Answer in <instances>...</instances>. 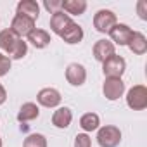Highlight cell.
Masks as SVG:
<instances>
[{
  "mask_svg": "<svg viewBox=\"0 0 147 147\" xmlns=\"http://www.w3.org/2000/svg\"><path fill=\"white\" fill-rule=\"evenodd\" d=\"M116 14L109 9H100L94 16V26L99 33H109L111 28L116 24Z\"/></svg>",
  "mask_w": 147,
  "mask_h": 147,
  "instance_id": "277c9868",
  "label": "cell"
},
{
  "mask_svg": "<svg viewBox=\"0 0 147 147\" xmlns=\"http://www.w3.org/2000/svg\"><path fill=\"white\" fill-rule=\"evenodd\" d=\"M38 116H40V109H38V106L33 104V102H26V104L21 106V109H19V113H18V121L24 123V121L36 119Z\"/></svg>",
  "mask_w": 147,
  "mask_h": 147,
  "instance_id": "ac0fdd59",
  "label": "cell"
},
{
  "mask_svg": "<svg viewBox=\"0 0 147 147\" xmlns=\"http://www.w3.org/2000/svg\"><path fill=\"white\" fill-rule=\"evenodd\" d=\"M11 71V59L0 52V76H5Z\"/></svg>",
  "mask_w": 147,
  "mask_h": 147,
  "instance_id": "cb8c5ba5",
  "label": "cell"
},
{
  "mask_svg": "<svg viewBox=\"0 0 147 147\" xmlns=\"http://www.w3.org/2000/svg\"><path fill=\"white\" fill-rule=\"evenodd\" d=\"M99 125H100V119H99V114H95V113H85V114L80 118V126H82L85 131L99 130Z\"/></svg>",
  "mask_w": 147,
  "mask_h": 147,
  "instance_id": "d6986e66",
  "label": "cell"
},
{
  "mask_svg": "<svg viewBox=\"0 0 147 147\" xmlns=\"http://www.w3.org/2000/svg\"><path fill=\"white\" fill-rule=\"evenodd\" d=\"M131 35H133V30L123 23H116L109 31V36L114 45H128L131 40Z\"/></svg>",
  "mask_w": 147,
  "mask_h": 147,
  "instance_id": "ba28073f",
  "label": "cell"
},
{
  "mask_svg": "<svg viewBox=\"0 0 147 147\" xmlns=\"http://www.w3.org/2000/svg\"><path fill=\"white\" fill-rule=\"evenodd\" d=\"M128 49H130L133 54H137V55L145 54V52H147V38H145V35L140 33V31H133L131 40H130V43H128Z\"/></svg>",
  "mask_w": 147,
  "mask_h": 147,
  "instance_id": "e0dca14e",
  "label": "cell"
},
{
  "mask_svg": "<svg viewBox=\"0 0 147 147\" xmlns=\"http://www.w3.org/2000/svg\"><path fill=\"white\" fill-rule=\"evenodd\" d=\"M73 121V111L69 107H59L57 111H54L52 114V125L55 128H67Z\"/></svg>",
  "mask_w": 147,
  "mask_h": 147,
  "instance_id": "7c38bea8",
  "label": "cell"
},
{
  "mask_svg": "<svg viewBox=\"0 0 147 147\" xmlns=\"http://www.w3.org/2000/svg\"><path fill=\"white\" fill-rule=\"evenodd\" d=\"M36 100H38V104H40V106L52 109V107H57V106L61 104L62 97H61L59 90L47 87V88H42V90L38 92V95H36Z\"/></svg>",
  "mask_w": 147,
  "mask_h": 147,
  "instance_id": "9c48e42d",
  "label": "cell"
},
{
  "mask_svg": "<svg viewBox=\"0 0 147 147\" xmlns=\"http://www.w3.org/2000/svg\"><path fill=\"white\" fill-rule=\"evenodd\" d=\"M102 71L106 78H121L123 73L126 71V61L121 55L114 54L107 61L102 62Z\"/></svg>",
  "mask_w": 147,
  "mask_h": 147,
  "instance_id": "7a4b0ae2",
  "label": "cell"
},
{
  "mask_svg": "<svg viewBox=\"0 0 147 147\" xmlns=\"http://www.w3.org/2000/svg\"><path fill=\"white\" fill-rule=\"evenodd\" d=\"M137 12H138V18L140 19H147V2L145 0H138L137 2Z\"/></svg>",
  "mask_w": 147,
  "mask_h": 147,
  "instance_id": "484cf974",
  "label": "cell"
},
{
  "mask_svg": "<svg viewBox=\"0 0 147 147\" xmlns=\"http://www.w3.org/2000/svg\"><path fill=\"white\" fill-rule=\"evenodd\" d=\"M75 147H92V138L87 133H78L75 137Z\"/></svg>",
  "mask_w": 147,
  "mask_h": 147,
  "instance_id": "603a6c76",
  "label": "cell"
},
{
  "mask_svg": "<svg viewBox=\"0 0 147 147\" xmlns=\"http://www.w3.org/2000/svg\"><path fill=\"white\" fill-rule=\"evenodd\" d=\"M26 54H28V43H26L23 38H18V40L14 42V45L9 49L7 57H9V59H23Z\"/></svg>",
  "mask_w": 147,
  "mask_h": 147,
  "instance_id": "ffe728a7",
  "label": "cell"
},
{
  "mask_svg": "<svg viewBox=\"0 0 147 147\" xmlns=\"http://www.w3.org/2000/svg\"><path fill=\"white\" fill-rule=\"evenodd\" d=\"M18 38H23V36H28L33 30H35V21L31 18H26V16H21V14H16L12 23H11V28H9Z\"/></svg>",
  "mask_w": 147,
  "mask_h": 147,
  "instance_id": "5b68a950",
  "label": "cell"
},
{
  "mask_svg": "<svg viewBox=\"0 0 147 147\" xmlns=\"http://www.w3.org/2000/svg\"><path fill=\"white\" fill-rule=\"evenodd\" d=\"M66 80L73 87H82L87 82V69H85V66L78 64V62H71L66 67Z\"/></svg>",
  "mask_w": 147,
  "mask_h": 147,
  "instance_id": "52a82bcc",
  "label": "cell"
},
{
  "mask_svg": "<svg viewBox=\"0 0 147 147\" xmlns=\"http://www.w3.org/2000/svg\"><path fill=\"white\" fill-rule=\"evenodd\" d=\"M43 7L50 12V14H54V12H57V11H61V0H45L43 2Z\"/></svg>",
  "mask_w": 147,
  "mask_h": 147,
  "instance_id": "d4e9b609",
  "label": "cell"
},
{
  "mask_svg": "<svg viewBox=\"0 0 147 147\" xmlns=\"http://www.w3.org/2000/svg\"><path fill=\"white\" fill-rule=\"evenodd\" d=\"M69 23H71V18H69L66 12L57 11V12H54L52 18H50V30H52L55 35L61 36V33L69 26Z\"/></svg>",
  "mask_w": 147,
  "mask_h": 147,
  "instance_id": "4fadbf2b",
  "label": "cell"
},
{
  "mask_svg": "<svg viewBox=\"0 0 147 147\" xmlns=\"http://www.w3.org/2000/svg\"><path fill=\"white\" fill-rule=\"evenodd\" d=\"M18 40V36L11 31V30H2L0 31V49L9 52V49L14 45V42Z\"/></svg>",
  "mask_w": 147,
  "mask_h": 147,
  "instance_id": "44dd1931",
  "label": "cell"
},
{
  "mask_svg": "<svg viewBox=\"0 0 147 147\" xmlns=\"http://www.w3.org/2000/svg\"><path fill=\"white\" fill-rule=\"evenodd\" d=\"M28 42H30L35 49H45L52 40H50V35H49L45 30H38V28H35V30L28 35Z\"/></svg>",
  "mask_w": 147,
  "mask_h": 147,
  "instance_id": "2e32d148",
  "label": "cell"
},
{
  "mask_svg": "<svg viewBox=\"0 0 147 147\" xmlns=\"http://www.w3.org/2000/svg\"><path fill=\"white\" fill-rule=\"evenodd\" d=\"M7 100V92H5V88H4V85L0 83V106H2L4 102Z\"/></svg>",
  "mask_w": 147,
  "mask_h": 147,
  "instance_id": "4316f807",
  "label": "cell"
},
{
  "mask_svg": "<svg viewBox=\"0 0 147 147\" xmlns=\"http://www.w3.org/2000/svg\"><path fill=\"white\" fill-rule=\"evenodd\" d=\"M92 52H94V57L99 62H104L111 55L116 54V45L111 40H97L95 45H94V49H92Z\"/></svg>",
  "mask_w": 147,
  "mask_h": 147,
  "instance_id": "30bf717a",
  "label": "cell"
},
{
  "mask_svg": "<svg viewBox=\"0 0 147 147\" xmlns=\"http://www.w3.org/2000/svg\"><path fill=\"white\" fill-rule=\"evenodd\" d=\"M0 147H2V137H0Z\"/></svg>",
  "mask_w": 147,
  "mask_h": 147,
  "instance_id": "83f0119b",
  "label": "cell"
},
{
  "mask_svg": "<svg viewBox=\"0 0 147 147\" xmlns=\"http://www.w3.org/2000/svg\"><path fill=\"white\" fill-rule=\"evenodd\" d=\"M121 142V130L113 125H106L97 131V144L100 147H116Z\"/></svg>",
  "mask_w": 147,
  "mask_h": 147,
  "instance_id": "6da1fadb",
  "label": "cell"
},
{
  "mask_svg": "<svg viewBox=\"0 0 147 147\" xmlns=\"http://www.w3.org/2000/svg\"><path fill=\"white\" fill-rule=\"evenodd\" d=\"M23 147H47V138L42 133H31L24 138Z\"/></svg>",
  "mask_w": 147,
  "mask_h": 147,
  "instance_id": "7402d4cb",
  "label": "cell"
},
{
  "mask_svg": "<svg viewBox=\"0 0 147 147\" xmlns=\"http://www.w3.org/2000/svg\"><path fill=\"white\" fill-rule=\"evenodd\" d=\"M61 38L69 43V45H75V43H80L83 40V28L80 24H76L75 21H71L69 26L61 33Z\"/></svg>",
  "mask_w": 147,
  "mask_h": 147,
  "instance_id": "8fae6325",
  "label": "cell"
},
{
  "mask_svg": "<svg viewBox=\"0 0 147 147\" xmlns=\"http://www.w3.org/2000/svg\"><path fill=\"white\" fill-rule=\"evenodd\" d=\"M102 92L107 100H118L125 94V83L121 78H106L102 85Z\"/></svg>",
  "mask_w": 147,
  "mask_h": 147,
  "instance_id": "8992f818",
  "label": "cell"
},
{
  "mask_svg": "<svg viewBox=\"0 0 147 147\" xmlns=\"http://www.w3.org/2000/svg\"><path fill=\"white\" fill-rule=\"evenodd\" d=\"M126 104L133 111H142L147 107V88L144 85H135L126 94Z\"/></svg>",
  "mask_w": 147,
  "mask_h": 147,
  "instance_id": "3957f363",
  "label": "cell"
},
{
  "mask_svg": "<svg viewBox=\"0 0 147 147\" xmlns=\"http://www.w3.org/2000/svg\"><path fill=\"white\" fill-rule=\"evenodd\" d=\"M18 14L31 18L33 21H36L38 14H40V5L35 2V0H21L18 4Z\"/></svg>",
  "mask_w": 147,
  "mask_h": 147,
  "instance_id": "9a60e30c",
  "label": "cell"
},
{
  "mask_svg": "<svg viewBox=\"0 0 147 147\" xmlns=\"http://www.w3.org/2000/svg\"><path fill=\"white\" fill-rule=\"evenodd\" d=\"M61 11L67 16H80L87 11V2L85 0H64L61 2Z\"/></svg>",
  "mask_w": 147,
  "mask_h": 147,
  "instance_id": "5bb4252c",
  "label": "cell"
}]
</instances>
